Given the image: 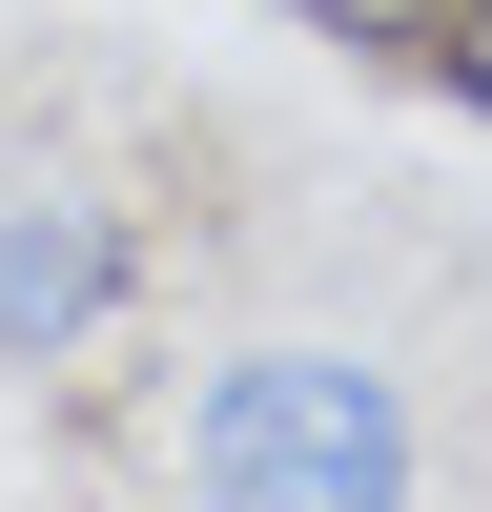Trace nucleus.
<instances>
[{
  "instance_id": "nucleus-1",
  "label": "nucleus",
  "mask_w": 492,
  "mask_h": 512,
  "mask_svg": "<svg viewBox=\"0 0 492 512\" xmlns=\"http://www.w3.org/2000/svg\"><path fill=\"white\" fill-rule=\"evenodd\" d=\"M164 472L226 492V512H410L431 431H410V390L369 349H226V369H185Z\"/></svg>"
},
{
  "instance_id": "nucleus-2",
  "label": "nucleus",
  "mask_w": 492,
  "mask_h": 512,
  "mask_svg": "<svg viewBox=\"0 0 492 512\" xmlns=\"http://www.w3.org/2000/svg\"><path fill=\"white\" fill-rule=\"evenodd\" d=\"M123 308H144V226H123L103 185H21L0 205V369L123 349Z\"/></svg>"
},
{
  "instance_id": "nucleus-3",
  "label": "nucleus",
  "mask_w": 492,
  "mask_h": 512,
  "mask_svg": "<svg viewBox=\"0 0 492 512\" xmlns=\"http://www.w3.org/2000/svg\"><path fill=\"white\" fill-rule=\"evenodd\" d=\"M287 41H328V62H431V21L451 0H267Z\"/></svg>"
},
{
  "instance_id": "nucleus-4",
  "label": "nucleus",
  "mask_w": 492,
  "mask_h": 512,
  "mask_svg": "<svg viewBox=\"0 0 492 512\" xmlns=\"http://www.w3.org/2000/svg\"><path fill=\"white\" fill-rule=\"evenodd\" d=\"M410 82H431V103H472V123H492V0H451V21H431V62H410Z\"/></svg>"
}]
</instances>
